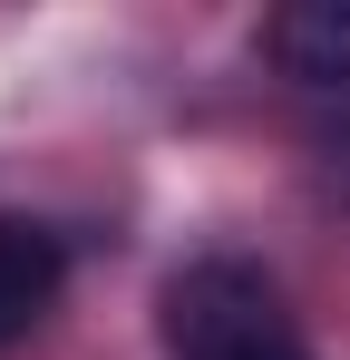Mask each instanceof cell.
I'll return each instance as SVG.
<instances>
[{"instance_id": "2", "label": "cell", "mask_w": 350, "mask_h": 360, "mask_svg": "<svg viewBox=\"0 0 350 360\" xmlns=\"http://www.w3.org/2000/svg\"><path fill=\"white\" fill-rule=\"evenodd\" d=\"M58 292H68V234L39 214H0V351L49 321Z\"/></svg>"}, {"instance_id": "3", "label": "cell", "mask_w": 350, "mask_h": 360, "mask_svg": "<svg viewBox=\"0 0 350 360\" xmlns=\"http://www.w3.org/2000/svg\"><path fill=\"white\" fill-rule=\"evenodd\" d=\"M263 49L283 68L292 88H311V98H331L350 88V0H292L263 20Z\"/></svg>"}, {"instance_id": "1", "label": "cell", "mask_w": 350, "mask_h": 360, "mask_svg": "<svg viewBox=\"0 0 350 360\" xmlns=\"http://www.w3.org/2000/svg\"><path fill=\"white\" fill-rule=\"evenodd\" d=\"M166 360H311V341L283 311L273 273L205 253L166 283Z\"/></svg>"}]
</instances>
